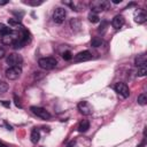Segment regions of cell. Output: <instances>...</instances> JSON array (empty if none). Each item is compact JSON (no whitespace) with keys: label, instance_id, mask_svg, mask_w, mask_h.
<instances>
[{"label":"cell","instance_id":"obj_9","mask_svg":"<svg viewBox=\"0 0 147 147\" xmlns=\"http://www.w3.org/2000/svg\"><path fill=\"white\" fill-rule=\"evenodd\" d=\"M78 110L83 115H91L93 111V108L87 101H80L78 103Z\"/></svg>","mask_w":147,"mask_h":147},{"label":"cell","instance_id":"obj_12","mask_svg":"<svg viewBox=\"0 0 147 147\" xmlns=\"http://www.w3.org/2000/svg\"><path fill=\"white\" fill-rule=\"evenodd\" d=\"M146 20H147V15H146V11L144 9H140L136 13V15H134V22L136 23L142 24L146 22Z\"/></svg>","mask_w":147,"mask_h":147},{"label":"cell","instance_id":"obj_28","mask_svg":"<svg viewBox=\"0 0 147 147\" xmlns=\"http://www.w3.org/2000/svg\"><path fill=\"white\" fill-rule=\"evenodd\" d=\"M1 103H2V105H3L5 107H7V108H9V106H10L9 101H6V100H5V101H1Z\"/></svg>","mask_w":147,"mask_h":147},{"label":"cell","instance_id":"obj_1","mask_svg":"<svg viewBox=\"0 0 147 147\" xmlns=\"http://www.w3.org/2000/svg\"><path fill=\"white\" fill-rule=\"evenodd\" d=\"M38 64L41 69H45V70H52L56 67L57 64V61L55 57H52V56H48V57H42L38 61Z\"/></svg>","mask_w":147,"mask_h":147},{"label":"cell","instance_id":"obj_24","mask_svg":"<svg viewBox=\"0 0 147 147\" xmlns=\"http://www.w3.org/2000/svg\"><path fill=\"white\" fill-rule=\"evenodd\" d=\"M62 57H63L65 61H69V60H71V57H72V55H71V52H69V51H65V52L62 54Z\"/></svg>","mask_w":147,"mask_h":147},{"label":"cell","instance_id":"obj_2","mask_svg":"<svg viewBox=\"0 0 147 147\" xmlns=\"http://www.w3.org/2000/svg\"><path fill=\"white\" fill-rule=\"evenodd\" d=\"M30 40V32L25 29H22V33H20V37L13 44V47L15 49H18V48H22L28 41Z\"/></svg>","mask_w":147,"mask_h":147},{"label":"cell","instance_id":"obj_19","mask_svg":"<svg viewBox=\"0 0 147 147\" xmlns=\"http://www.w3.org/2000/svg\"><path fill=\"white\" fill-rule=\"evenodd\" d=\"M101 45H102L101 38L95 37V38H93V39L91 40V46H92V47H99V46H101Z\"/></svg>","mask_w":147,"mask_h":147},{"label":"cell","instance_id":"obj_6","mask_svg":"<svg viewBox=\"0 0 147 147\" xmlns=\"http://www.w3.org/2000/svg\"><path fill=\"white\" fill-rule=\"evenodd\" d=\"M65 16H67L65 9L59 7V8H56V9L54 10V13H53V21H54L55 23H57V24H61V23L65 20Z\"/></svg>","mask_w":147,"mask_h":147},{"label":"cell","instance_id":"obj_5","mask_svg":"<svg viewBox=\"0 0 147 147\" xmlns=\"http://www.w3.org/2000/svg\"><path fill=\"white\" fill-rule=\"evenodd\" d=\"M18 37H20V32L11 30L9 33H7L6 36H3V37L1 38V40H2V42L6 44V45H13V44L18 39Z\"/></svg>","mask_w":147,"mask_h":147},{"label":"cell","instance_id":"obj_31","mask_svg":"<svg viewBox=\"0 0 147 147\" xmlns=\"http://www.w3.org/2000/svg\"><path fill=\"white\" fill-rule=\"evenodd\" d=\"M68 147H76V142H75V141H72V142H70V144L68 145Z\"/></svg>","mask_w":147,"mask_h":147},{"label":"cell","instance_id":"obj_27","mask_svg":"<svg viewBox=\"0 0 147 147\" xmlns=\"http://www.w3.org/2000/svg\"><path fill=\"white\" fill-rule=\"evenodd\" d=\"M5 54H6L5 49H3L2 47H0V59H1V57H3V56H5Z\"/></svg>","mask_w":147,"mask_h":147},{"label":"cell","instance_id":"obj_29","mask_svg":"<svg viewBox=\"0 0 147 147\" xmlns=\"http://www.w3.org/2000/svg\"><path fill=\"white\" fill-rule=\"evenodd\" d=\"M5 125H6V127H7V130H9V131H11L13 130V126L11 125H9L7 122H5Z\"/></svg>","mask_w":147,"mask_h":147},{"label":"cell","instance_id":"obj_11","mask_svg":"<svg viewBox=\"0 0 147 147\" xmlns=\"http://www.w3.org/2000/svg\"><path fill=\"white\" fill-rule=\"evenodd\" d=\"M92 59V54L88 52V51H83V52H79L76 56H75V61L76 62H85V61H88Z\"/></svg>","mask_w":147,"mask_h":147},{"label":"cell","instance_id":"obj_4","mask_svg":"<svg viewBox=\"0 0 147 147\" xmlns=\"http://www.w3.org/2000/svg\"><path fill=\"white\" fill-rule=\"evenodd\" d=\"M114 90L122 98H127L130 95V90L125 83H116L114 86Z\"/></svg>","mask_w":147,"mask_h":147},{"label":"cell","instance_id":"obj_25","mask_svg":"<svg viewBox=\"0 0 147 147\" xmlns=\"http://www.w3.org/2000/svg\"><path fill=\"white\" fill-rule=\"evenodd\" d=\"M24 3H28L30 6H38V5H41L42 1H31V0H28V1H23Z\"/></svg>","mask_w":147,"mask_h":147},{"label":"cell","instance_id":"obj_16","mask_svg":"<svg viewBox=\"0 0 147 147\" xmlns=\"http://www.w3.org/2000/svg\"><path fill=\"white\" fill-rule=\"evenodd\" d=\"M30 138H31V141H32L33 144H37V142L39 141V138H40V132H39V130H38V129H33V130L31 131Z\"/></svg>","mask_w":147,"mask_h":147},{"label":"cell","instance_id":"obj_23","mask_svg":"<svg viewBox=\"0 0 147 147\" xmlns=\"http://www.w3.org/2000/svg\"><path fill=\"white\" fill-rule=\"evenodd\" d=\"M8 90V85L5 82H0V93H5Z\"/></svg>","mask_w":147,"mask_h":147},{"label":"cell","instance_id":"obj_22","mask_svg":"<svg viewBox=\"0 0 147 147\" xmlns=\"http://www.w3.org/2000/svg\"><path fill=\"white\" fill-rule=\"evenodd\" d=\"M8 24L9 25H13V26H16V25H20V20L17 18H8Z\"/></svg>","mask_w":147,"mask_h":147},{"label":"cell","instance_id":"obj_26","mask_svg":"<svg viewBox=\"0 0 147 147\" xmlns=\"http://www.w3.org/2000/svg\"><path fill=\"white\" fill-rule=\"evenodd\" d=\"M14 100H15V105H16V107H20V108H21L22 106H21V103H20V99H18L16 95H14Z\"/></svg>","mask_w":147,"mask_h":147},{"label":"cell","instance_id":"obj_7","mask_svg":"<svg viewBox=\"0 0 147 147\" xmlns=\"http://www.w3.org/2000/svg\"><path fill=\"white\" fill-rule=\"evenodd\" d=\"M22 74V69L21 67H9L7 70H6V76L8 79L10 80H15L17 79Z\"/></svg>","mask_w":147,"mask_h":147},{"label":"cell","instance_id":"obj_8","mask_svg":"<svg viewBox=\"0 0 147 147\" xmlns=\"http://www.w3.org/2000/svg\"><path fill=\"white\" fill-rule=\"evenodd\" d=\"M30 110L38 117L42 118V119H49L51 118V114L45 109V108H41V107H36V106H32L30 108Z\"/></svg>","mask_w":147,"mask_h":147},{"label":"cell","instance_id":"obj_10","mask_svg":"<svg viewBox=\"0 0 147 147\" xmlns=\"http://www.w3.org/2000/svg\"><path fill=\"white\" fill-rule=\"evenodd\" d=\"M107 6H108V2H106V1H96V2H93V5L91 6V9H92L93 14H96V13L105 10L107 8Z\"/></svg>","mask_w":147,"mask_h":147},{"label":"cell","instance_id":"obj_20","mask_svg":"<svg viewBox=\"0 0 147 147\" xmlns=\"http://www.w3.org/2000/svg\"><path fill=\"white\" fill-rule=\"evenodd\" d=\"M88 21L92 22V23H98L99 22V16L96 14L91 13V14H88Z\"/></svg>","mask_w":147,"mask_h":147},{"label":"cell","instance_id":"obj_14","mask_svg":"<svg viewBox=\"0 0 147 147\" xmlns=\"http://www.w3.org/2000/svg\"><path fill=\"white\" fill-rule=\"evenodd\" d=\"M146 62H147V59H146V55H138L134 60V64L137 67H144L146 65Z\"/></svg>","mask_w":147,"mask_h":147},{"label":"cell","instance_id":"obj_33","mask_svg":"<svg viewBox=\"0 0 147 147\" xmlns=\"http://www.w3.org/2000/svg\"><path fill=\"white\" fill-rule=\"evenodd\" d=\"M113 2H114V3H121L122 0H113Z\"/></svg>","mask_w":147,"mask_h":147},{"label":"cell","instance_id":"obj_18","mask_svg":"<svg viewBox=\"0 0 147 147\" xmlns=\"http://www.w3.org/2000/svg\"><path fill=\"white\" fill-rule=\"evenodd\" d=\"M138 103L141 105V106H145L147 103V95H146V93H141L138 96Z\"/></svg>","mask_w":147,"mask_h":147},{"label":"cell","instance_id":"obj_30","mask_svg":"<svg viewBox=\"0 0 147 147\" xmlns=\"http://www.w3.org/2000/svg\"><path fill=\"white\" fill-rule=\"evenodd\" d=\"M8 3V0H0V6H5Z\"/></svg>","mask_w":147,"mask_h":147},{"label":"cell","instance_id":"obj_17","mask_svg":"<svg viewBox=\"0 0 147 147\" xmlns=\"http://www.w3.org/2000/svg\"><path fill=\"white\" fill-rule=\"evenodd\" d=\"M10 31H11L10 28H7L5 24H1V23H0V37H1V38H2L3 36H6L7 33H9Z\"/></svg>","mask_w":147,"mask_h":147},{"label":"cell","instance_id":"obj_32","mask_svg":"<svg viewBox=\"0 0 147 147\" xmlns=\"http://www.w3.org/2000/svg\"><path fill=\"white\" fill-rule=\"evenodd\" d=\"M0 147H9V146H7L5 142H2V141H0Z\"/></svg>","mask_w":147,"mask_h":147},{"label":"cell","instance_id":"obj_21","mask_svg":"<svg viewBox=\"0 0 147 147\" xmlns=\"http://www.w3.org/2000/svg\"><path fill=\"white\" fill-rule=\"evenodd\" d=\"M146 74H147V68H146V65H144V67H140L139 69H138V76L139 77H144V76H146Z\"/></svg>","mask_w":147,"mask_h":147},{"label":"cell","instance_id":"obj_15","mask_svg":"<svg viewBox=\"0 0 147 147\" xmlns=\"http://www.w3.org/2000/svg\"><path fill=\"white\" fill-rule=\"evenodd\" d=\"M88 129H90V122L87 119H83L78 125V131L79 132H86Z\"/></svg>","mask_w":147,"mask_h":147},{"label":"cell","instance_id":"obj_3","mask_svg":"<svg viewBox=\"0 0 147 147\" xmlns=\"http://www.w3.org/2000/svg\"><path fill=\"white\" fill-rule=\"evenodd\" d=\"M6 62L8 63L9 67H20V64H22V62H23V57L20 54L11 53L7 56Z\"/></svg>","mask_w":147,"mask_h":147},{"label":"cell","instance_id":"obj_13","mask_svg":"<svg viewBox=\"0 0 147 147\" xmlns=\"http://www.w3.org/2000/svg\"><path fill=\"white\" fill-rule=\"evenodd\" d=\"M111 24H113L114 29H116V30L121 29V28L124 25V17H123L122 15H116V16L113 18Z\"/></svg>","mask_w":147,"mask_h":147}]
</instances>
